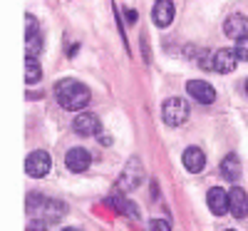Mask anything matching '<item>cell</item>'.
<instances>
[{
  "label": "cell",
  "mask_w": 248,
  "mask_h": 231,
  "mask_svg": "<svg viewBox=\"0 0 248 231\" xmlns=\"http://www.w3.org/2000/svg\"><path fill=\"white\" fill-rule=\"evenodd\" d=\"M229 231H233V229H229Z\"/></svg>",
  "instance_id": "484cf974"
},
{
  "label": "cell",
  "mask_w": 248,
  "mask_h": 231,
  "mask_svg": "<svg viewBox=\"0 0 248 231\" xmlns=\"http://www.w3.org/2000/svg\"><path fill=\"white\" fill-rule=\"evenodd\" d=\"M233 50H236L238 60H243V62L248 60V35L241 37V40H236V48H233Z\"/></svg>",
  "instance_id": "d6986e66"
},
{
  "label": "cell",
  "mask_w": 248,
  "mask_h": 231,
  "mask_svg": "<svg viewBox=\"0 0 248 231\" xmlns=\"http://www.w3.org/2000/svg\"><path fill=\"white\" fill-rule=\"evenodd\" d=\"M25 231H47V226H45V221L43 219H32L30 224H28V229Z\"/></svg>",
  "instance_id": "7402d4cb"
},
{
  "label": "cell",
  "mask_w": 248,
  "mask_h": 231,
  "mask_svg": "<svg viewBox=\"0 0 248 231\" xmlns=\"http://www.w3.org/2000/svg\"><path fill=\"white\" fill-rule=\"evenodd\" d=\"M32 33H40V30H37V20H35V15H28V17H25V37L32 35Z\"/></svg>",
  "instance_id": "44dd1931"
},
{
  "label": "cell",
  "mask_w": 248,
  "mask_h": 231,
  "mask_svg": "<svg viewBox=\"0 0 248 231\" xmlns=\"http://www.w3.org/2000/svg\"><path fill=\"white\" fill-rule=\"evenodd\" d=\"M206 204H209V209L216 216H223L226 212H231V197H229V192H223L221 186H211L209 189V194H206Z\"/></svg>",
  "instance_id": "8992f818"
},
{
  "label": "cell",
  "mask_w": 248,
  "mask_h": 231,
  "mask_svg": "<svg viewBox=\"0 0 248 231\" xmlns=\"http://www.w3.org/2000/svg\"><path fill=\"white\" fill-rule=\"evenodd\" d=\"M223 30H226V35L233 37V40L246 37V35H248V17H246V15H238V13L231 15V17L223 23Z\"/></svg>",
  "instance_id": "7c38bea8"
},
{
  "label": "cell",
  "mask_w": 248,
  "mask_h": 231,
  "mask_svg": "<svg viewBox=\"0 0 248 231\" xmlns=\"http://www.w3.org/2000/svg\"><path fill=\"white\" fill-rule=\"evenodd\" d=\"M90 162H92V154L85 149V147H72V149L67 152V157H65L67 169L75 172V174L87 172V169H90Z\"/></svg>",
  "instance_id": "ba28073f"
},
{
  "label": "cell",
  "mask_w": 248,
  "mask_h": 231,
  "mask_svg": "<svg viewBox=\"0 0 248 231\" xmlns=\"http://www.w3.org/2000/svg\"><path fill=\"white\" fill-rule=\"evenodd\" d=\"M99 117L92 115V112H79L75 119H72V130L79 134V137H92V134H99Z\"/></svg>",
  "instance_id": "5b68a950"
},
{
  "label": "cell",
  "mask_w": 248,
  "mask_h": 231,
  "mask_svg": "<svg viewBox=\"0 0 248 231\" xmlns=\"http://www.w3.org/2000/svg\"><path fill=\"white\" fill-rule=\"evenodd\" d=\"M184 166L189 169L191 174H199L203 166H206V154L199 149V147H189V149H184Z\"/></svg>",
  "instance_id": "4fadbf2b"
},
{
  "label": "cell",
  "mask_w": 248,
  "mask_h": 231,
  "mask_svg": "<svg viewBox=\"0 0 248 231\" xmlns=\"http://www.w3.org/2000/svg\"><path fill=\"white\" fill-rule=\"evenodd\" d=\"M62 231H79V229H72V226H70V229H62Z\"/></svg>",
  "instance_id": "cb8c5ba5"
},
{
  "label": "cell",
  "mask_w": 248,
  "mask_h": 231,
  "mask_svg": "<svg viewBox=\"0 0 248 231\" xmlns=\"http://www.w3.org/2000/svg\"><path fill=\"white\" fill-rule=\"evenodd\" d=\"M55 97L60 107L70 112H82L90 104V90L77 80H60L55 85Z\"/></svg>",
  "instance_id": "6da1fadb"
},
{
  "label": "cell",
  "mask_w": 248,
  "mask_h": 231,
  "mask_svg": "<svg viewBox=\"0 0 248 231\" xmlns=\"http://www.w3.org/2000/svg\"><path fill=\"white\" fill-rule=\"evenodd\" d=\"M152 20L159 28H169L174 20V3L171 0H156L152 8Z\"/></svg>",
  "instance_id": "8fae6325"
},
{
  "label": "cell",
  "mask_w": 248,
  "mask_h": 231,
  "mask_svg": "<svg viewBox=\"0 0 248 231\" xmlns=\"http://www.w3.org/2000/svg\"><path fill=\"white\" fill-rule=\"evenodd\" d=\"M186 90H189V95H191L196 102H201V104H211V102L216 99V90H214L206 80H191L189 85H186Z\"/></svg>",
  "instance_id": "30bf717a"
},
{
  "label": "cell",
  "mask_w": 248,
  "mask_h": 231,
  "mask_svg": "<svg viewBox=\"0 0 248 231\" xmlns=\"http://www.w3.org/2000/svg\"><path fill=\"white\" fill-rule=\"evenodd\" d=\"M40 77H43V67H40V62L32 55H28L25 57V82L28 85H37Z\"/></svg>",
  "instance_id": "2e32d148"
},
{
  "label": "cell",
  "mask_w": 248,
  "mask_h": 231,
  "mask_svg": "<svg viewBox=\"0 0 248 231\" xmlns=\"http://www.w3.org/2000/svg\"><path fill=\"white\" fill-rule=\"evenodd\" d=\"M25 206H28V212H30L35 219H43V221H45V219H47V221H60L62 216L67 214V206L62 204V201L47 199V197L37 194V192H32V194L28 197Z\"/></svg>",
  "instance_id": "7a4b0ae2"
},
{
  "label": "cell",
  "mask_w": 248,
  "mask_h": 231,
  "mask_svg": "<svg viewBox=\"0 0 248 231\" xmlns=\"http://www.w3.org/2000/svg\"><path fill=\"white\" fill-rule=\"evenodd\" d=\"M114 206L119 209V212H124V214H129L132 219H137L139 216V212H137V209L127 201V199H122V197H114Z\"/></svg>",
  "instance_id": "ac0fdd59"
},
{
  "label": "cell",
  "mask_w": 248,
  "mask_h": 231,
  "mask_svg": "<svg viewBox=\"0 0 248 231\" xmlns=\"http://www.w3.org/2000/svg\"><path fill=\"white\" fill-rule=\"evenodd\" d=\"M99 144H112V139L105 137V134H99Z\"/></svg>",
  "instance_id": "603a6c76"
},
{
  "label": "cell",
  "mask_w": 248,
  "mask_h": 231,
  "mask_svg": "<svg viewBox=\"0 0 248 231\" xmlns=\"http://www.w3.org/2000/svg\"><path fill=\"white\" fill-rule=\"evenodd\" d=\"M40 50H43V35H40V33H32V35H28V37H25V52L35 57Z\"/></svg>",
  "instance_id": "e0dca14e"
},
{
  "label": "cell",
  "mask_w": 248,
  "mask_h": 231,
  "mask_svg": "<svg viewBox=\"0 0 248 231\" xmlns=\"http://www.w3.org/2000/svg\"><path fill=\"white\" fill-rule=\"evenodd\" d=\"M229 197H231V214H233V219H243L248 214V194L243 192L241 186H233L229 192Z\"/></svg>",
  "instance_id": "5bb4252c"
},
{
  "label": "cell",
  "mask_w": 248,
  "mask_h": 231,
  "mask_svg": "<svg viewBox=\"0 0 248 231\" xmlns=\"http://www.w3.org/2000/svg\"><path fill=\"white\" fill-rule=\"evenodd\" d=\"M221 174H223V179H229V182H238V177H241V159L236 154H229L221 162Z\"/></svg>",
  "instance_id": "9a60e30c"
},
{
  "label": "cell",
  "mask_w": 248,
  "mask_h": 231,
  "mask_svg": "<svg viewBox=\"0 0 248 231\" xmlns=\"http://www.w3.org/2000/svg\"><path fill=\"white\" fill-rule=\"evenodd\" d=\"M238 65V55L236 50H229V48H223V50H216L214 52V70L221 72V75H229L233 72Z\"/></svg>",
  "instance_id": "9c48e42d"
},
{
  "label": "cell",
  "mask_w": 248,
  "mask_h": 231,
  "mask_svg": "<svg viewBox=\"0 0 248 231\" xmlns=\"http://www.w3.org/2000/svg\"><path fill=\"white\" fill-rule=\"evenodd\" d=\"M144 179V169H141V164L139 159H132L127 166H124V172L119 177V189H124V192H132V189H137Z\"/></svg>",
  "instance_id": "52a82bcc"
},
{
  "label": "cell",
  "mask_w": 248,
  "mask_h": 231,
  "mask_svg": "<svg viewBox=\"0 0 248 231\" xmlns=\"http://www.w3.org/2000/svg\"><path fill=\"white\" fill-rule=\"evenodd\" d=\"M161 119L169 124V127H179L189 119V102L181 97H171L161 104Z\"/></svg>",
  "instance_id": "3957f363"
},
{
  "label": "cell",
  "mask_w": 248,
  "mask_h": 231,
  "mask_svg": "<svg viewBox=\"0 0 248 231\" xmlns=\"http://www.w3.org/2000/svg\"><path fill=\"white\" fill-rule=\"evenodd\" d=\"M246 92H248V82H246Z\"/></svg>",
  "instance_id": "d4e9b609"
},
{
  "label": "cell",
  "mask_w": 248,
  "mask_h": 231,
  "mask_svg": "<svg viewBox=\"0 0 248 231\" xmlns=\"http://www.w3.org/2000/svg\"><path fill=\"white\" fill-rule=\"evenodd\" d=\"M52 169V159L47 152L43 149H37V152H30L28 159H25V172L30 177H45L47 172Z\"/></svg>",
  "instance_id": "277c9868"
},
{
  "label": "cell",
  "mask_w": 248,
  "mask_h": 231,
  "mask_svg": "<svg viewBox=\"0 0 248 231\" xmlns=\"http://www.w3.org/2000/svg\"><path fill=\"white\" fill-rule=\"evenodd\" d=\"M149 231H171L167 219H152L149 221Z\"/></svg>",
  "instance_id": "ffe728a7"
}]
</instances>
